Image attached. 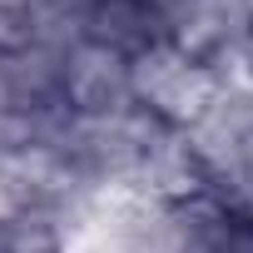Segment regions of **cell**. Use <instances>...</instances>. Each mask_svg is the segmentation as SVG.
<instances>
[{
  "mask_svg": "<svg viewBox=\"0 0 253 253\" xmlns=\"http://www.w3.org/2000/svg\"><path fill=\"white\" fill-rule=\"evenodd\" d=\"M60 99L75 119H109L134 104L129 94V55H119L109 45L80 40L75 50H65V70H60Z\"/></svg>",
  "mask_w": 253,
  "mask_h": 253,
  "instance_id": "7a4b0ae2",
  "label": "cell"
},
{
  "mask_svg": "<svg viewBox=\"0 0 253 253\" xmlns=\"http://www.w3.org/2000/svg\"><path fill=\"white\" fill-rule=\"evenodd\" d=\"M84 40L109 45L119 55H139L159 40V25L139 0H84Z\"/></svg>",
  "mask_w": 253,
  "mask_h": 253,
  "instance_id": "3957f363",
  "label": "cell"
},
{
  "mask_svg": "<svg viewBox=\"0 0 253 253\" xmlns=\"http://www.w3.org/2000/svg\"><path fill=\"white\" fill-rule=\"evenodd\" d=\"M139 5L149 10V20L159 25V40H164V30H169V25L184 15V5H189V0H139Z\"/></svg>",
  "mask_w": 253,
  "mask_h": 253,
  "instance_id": "52a82bcc",
  "label": "cell"
},
{
  "mask_svg": "<svg viewBox=\"0 0 253 253\" xmlns=\"http://www.w3.org/2000/svg\"><path fill=\"white\" fill-rule=\"evenodd\" d=\"M218 253H253V213H233L223 238H218Z\"/></svg>",
  "mask_w": 253,
  "mask_h": 253,
  "instance_id": "8992f818",
  "label": "cell"
},
{
  "mask_svg": "<svg viewBox=\"0 0 253 253\" xmlns=\"http://www.w3.org/2000/svg\"><path fill=\"white\" fill-rule=\"evenodd\" d=\"M40 0H0V55H10L30 40V20H35Z\"/></svg>",
  "mask_w": 253,
  "mask_h": 253,
  "instance_id": "5b68a950",
  "label": "cell"
},
{
  "mask_svg": "<svg viewBox=\"0 0 253 253\" xmlns=\"http://www.w3.org/2000/svg\"><path fill=\"white\" fill-rule=\"evenodd\" d=\"M0 253H70V233L55 213L5 209L0 213Z\"/></svg>",
  "mask_w": 253,
  "mask_h": 253,
  "instance_id": "277c9868",
  "label": "cell"
},
{
  "mask_svg": "<svg viewBox=\"0 0 253 253\" xmlns=\"http://www.w3.org/2000/svg\"><path fill=\"white\" fill-rule=\"evenodd\" d=\"M129 94L139 109L164 119L169 129H194L218 94V75L204 60L184 55L179 45L154 40L139 55H129Z\"/></svg>",
  "mask_w": 253,
  "mask_h": 253,
  "instance_id": "6da1fadb",
  "label": "cell"
}]
</instances>
